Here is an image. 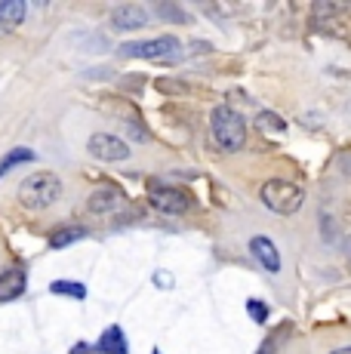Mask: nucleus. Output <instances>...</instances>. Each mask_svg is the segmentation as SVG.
Segmentation results:
<instances>
[{
    "instance_id": "nucleus-3",
    "label": "nucleus",
    "mask_w": 351,
    "mask_h": 354,
    "mask_svg": "<svg viewBox=\"0 0 351 354\" xmlns=\"http://www.w3.org/2000/svg\"><path fill=\"white\" fill-rule=\"evenodd\" d=\"M262 203H265L272 213H281V216H293L302 209L305 203V192L293 182H283V179H272L262 185Z\"/></svg>"
},
{
    "instance_id": "nucleus-18",
    "label": "nucleus",
    "mask_w": 351,
    "mask_h": 354,
    "mask_svg": "<svg viewBox=\"0 0 351 354\" xmlns=\"http://www.w3.org/2000/svg\"><path fill=\"white\" fill-rule=\"evenodd\" d=\"M256 354H278V342H274V336L265 339V342L259 345V351H256Z\"/></svg>"
},
{
    "instance_id": "nucleus-14",
    "label": "nucleus",
    "mask_w": 351,
    "mask_h": 354,
    "mask_svg": "<svg viewBox=\"0 0 351 354\" xmlns=\"http://www.w3.org/2000/svg\"><path fill=\"white\" fill-rule=\"evenodd\" d=\"M31 160H35V151H28V148H10V154L0 160V176H6L19 163H31Z\"/></svg>"
},
{
    "instance_id": "nucleus-15",
    "label": "nucleus",
    "mask_w": 351,
    "mask_h": 354,
    "mask_svg": "<svg viewBox=\"0 0 351 354\" xmlns=\"http://www.w3.org/2000/svg\"><path fill=\"white\" fill-rule=\"evenodd\" d=\"M50 292L53 296H68V299H86V287L84 283H74V281H53Z\"/></svg>"
},
{
    "instance_id": "nucleus-10",
    "label": "nucleus",
    "mask_w": 351,
    "mask_h": 354,
    "mask_svg": "<svg viewBox=\"0 0 351 354\" xmlns=\"http://www.w3.org/2000/svg\"><path fill=\"white\" fill-rule=\"evenodd\" d=\"M124 194L117 192V188H111V185H105V188H99L96 194L90 197V209L93 213H102V216H108V213H117L120 207H124Z\"/></svg>"
},
{
    "instance_id": "nucleus-1",
    "label": "nucleus",
    "mask_w": 351,
    "mask_h": 354,
    "mask_svg": "<svg viewBox=\"0 0 351 354\" xmlns=\"http://www.w3.org/2000/svg\"><path fill=\"white\" fill-rule=\"evenodd\" d=\"M62 197V179L56 173H31L19 185V201L28 209H46Z\"/></svg>"
},
{
    "instance_id": "nucleus-13",
    "label": "nucleus",
    "mask_w": 351,
    "mask_h": 354,
    "mask_svg": "<svg viewBox=\"0 0 351 354\" xmlns=\"http://www.w3.org/2000/svg\"><path fill=\"white\" fill-rule=\"evenodd\" d=\"M80 237H86V228H62V231H56V234L50 237V247L53 250H65V247H71V243H77Z\"/></svg>"
},
{
    "instance_id": "nucleus-17",
    "label": "nucleus",
    "mask_w": 351,
    "mask_h": 354,
    "mask_svg": "<svg viewBox=\"0 0 351 354\" xmlns=\"http://www.w3.org/2000/svg\"><path fill=\"white\" fill-rule=\"evenodd\" d=\"M259 124L268 127V129H272V127H274V129H287V124H283L278 114H272V111H262V114H259Z\"/></svg>"
},
{
    "instance_id": "nucleus-9",
    "label": "nucleus",
    "mask_w": 351,
    "mask_h": 354,
    "mask_svg": "<svg viewBox=\"0 0 351 354\" xmlns=\"http://www.w3.org/2000/svg\"><path fill=\"white\" fill-rule=\"evenodd\" d=\"M25 283H28V274L22 268H10L0 274V302H12L25 292Z\"/></svg>"
},
{
    "instance_id": "nucleus-12",
    "label": "nucleus",
    "mask_w": 351,
    "mask_h": 354,
    "mask_svg": "<svg viewBox=\"0 0 351 354\" xmlns=\"http://www.w3.org/2000/svg\"><path fill=\"white\" fill-rule=\"evenodd\" d=\"M22 19H25V3L22 0H3V3H0V31L19 28Z\"/></svg>"
},
{
    "instance_id": "nucleus-11",
    "label": "nucleus",
    "mask_w": 351,
    "mask_h": 354,
    "mask_svg": "<svg viewBox=\"0 0 351 354\" xmlns=\"http://www.w3.org/2000/svg\"><path fill=\"white\" fill-rule=\"evenodd\" d=\"M96 348L102 354H130V348H126V336L120 326H108L102 336H99Z\"/></svg>"
},
{
    "instance_id": "nucleus-19",
    "label": "nucleus",
    "mask_w": 351,
    "mask_h": 354,
    "mask_svg": "<svg viewBox=\"0 0 351 354\" xmlns=\"http://www.w3.org/2000/svg\"><path fill=\"white\" fill-rule=\"evenodd\" d=\"M330 354H351V345H345V348H336V351H330Z\"/></svg>"
},
{
    "instance_id": "nucleus-2",
    "label": "nucleus",
    "mask_w": 351,
    "mask_h": 354,
    "mask_svg": "<svg viewBox=\"0 0 351 354\" xmlns=\"http://www.w3.org/2000/svg\"><path fill=\"white\" fill-rule=\"evenodd\" d=\"M210 127H213V139L219 142V148H225V151H240V148L247 145V120L240 118L234 108H228V105L213 108Z\"/></svg>"
},
{
    "instance_id": "nucleus-5",
    "label": "nucleus",
    "mask_w": 351,
    "mask_h": 354,
    "mask_svg": "<svg viewBox=\"0 0 351 354\" xmlns=\"http://www.w3.org/2000/svg\"><path fill=\"white\" fill-rule=\"evenodd\" d=\"M86 148H90V154H93L96 160H108V163H117V160H126V158H130V145H126L124 139H117V136H111V133H96V136H90Z\"/></svg>"
},
{
    "instance_id": "nucleus-8",
    "label": "nucleus",
    "mask_w": 351,
    "mask_h": 354,
    "mask_svg": "<svg viewBox=\"0 0 351 354\" xmlns=\"http://www.w3.org/2000/svg\"><path fill=\"white\" fill-rule=\"evenodd\" d=\"M111 25L114 28H145L148 25V12L136 3H126V6H117L111 12Z\"/></svg>"
},
{
    "instance_id": "nucleus-16",
    "label": "nucleus",
    "mask_w": 351,
    "mask_h": 354,
    "mask_svg": "<svg viewBox=\"0 0 351 354\" xmlns=\"http://www.w3.org/2000/svg\"><path fill=\"white\" fill-rule=\"evenodd\" d=\"M247 311L253 315V321H259V324H265V321H268V305L256 302V299H249V302H247Z\"/></svg>"
},
{
    "instance_id": "nucleus-20",
    "label": "nucleus",
    "mask_w": 351,
    "mask_h": 354,
    "mask_svg": "<svg viewBox=\"0 0 351 354\" xmlns=\"http://www.w3.org/2000/svg\"><path fill=\"white\" fill-rule=\"evenodd\" d=\"M151 354H160V351H151Z\"/></svg>"
},
{
    "instance_id": "nucleus-6",
    "label": "nucleus",
    "mask_w": 351,
    "mask_h": 354,
    "mask_svg": "<svg viewBox=\"0 0 351 354\" xmlns=\"http://www.w3.org/2000/svg\"><path fill=\"white\" fill-rule=\"evenodd\" d=\"M148 201H151V207H158L160 213H170V216H179L188 209V194L179 192V188L154 185L151 192H148Z\"/></svg>"
},
{
    "instance_id": "nucleus-4",
    "label": "nucleus",
    "mask_w": 351,
    "mask_h": 354,
    "mask_svg": "<svg viewBox=\"0 0 351 354\" xmlns=\"http://www.w3.org/2000/svg\"><path fill=\"white\" fill-rule=\"evenodd\" d=\"M176 53H179V40L164 34V37L154 40H133V44L120 46V56L130 59H151V62H173Z\"/></svg>"
},
{
    "instance_id": "nucleus-7",
    "label": "nucleus",
    "mask_w": 351,
    "mask_h": 354,
    "mask_svg": "<svg viewBox=\"0 0 351 354\" xmlns=\"http://www.w3.org/2000/svg\"><path fill=\"white\" fill-rule=\"evenodd\" d=\"M249 253L259 259V265L265 271H272V274H278L281 271V253H278V247H274L268 237H253V241H249Z\"/></svg>"
}]
</instances>
